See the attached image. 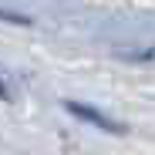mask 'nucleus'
Segmentation results:
<instances>
[{
  "instance_id": "obj_1",
  "label": "nucleus",
  "mask_w": 155,
  "mask_h": 155,
  "mask_svg": "<svg viewBox=\"0 0 155 155\" xmlns=\"http://www.w3.org/2000/svg\"><path fill=\"white\" fill-rule=\"evenodd\" d=\"M125 58H128V61H152V64H155V47H145V51H128Z\"/></svg>"
}]
</instances>
